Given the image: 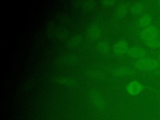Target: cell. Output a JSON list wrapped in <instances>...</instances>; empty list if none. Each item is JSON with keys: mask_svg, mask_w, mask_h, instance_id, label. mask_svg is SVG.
<instances>
[{"mask_svg": "<svg viewBox=\"0 0 160 120\" xmlns=\"http://www.w3.org/2000/svg\"><path fill=\"white\" fill-rule=\"evenodd\" d=\"M159 65L158 60L146 56L136 60L134 62L135 68L142 71L156 70Z\"/></svg>", "mask_w": 160, "mask_h": 120, "instance_id": "obj_1", "label": "cell"}, {"mask_svg": "<svg viewBox=\"0 0 160 120\" xmlns=\"http://www.w3.org/2000/svg\"><path fill=\"white\" fill-rule=\"evenodd\" d=\"M159 35V31L158 28L154 25H150L142 28L139 32V37L144 42L150 40L158 39Z\"/></svg>", "mask_w": 160, "mask_h": 120, "instance_id": "obj_2", "label": "cell"}, {"mask_svg": "<svg viewBox=\"0 0 160 120\" xmlns=\"http://www.w3.org/2000/svg\"><path fill=\"white\" fill-rule=\"evenodd\" d=\"M143 89L144 86L142 83L137 80H133L129 82L126 86L127 92L132 96H136L139 94Z\"/></svg>", "mask_w": 160, "mask_h": 120, "instance_id": "obj_3", "label": "cell"}, {"mask_svg": "<svg viewBox=\"0 0 160 120\" xmlns=\"http://www.w3.org/2000/svg\"><path fill=\"white\" fill-rule=\"evenodd\" d=\"M128 53L131 57L137 58L138 59H139L146 57V51L143 48L139 46H134L129 48Z\"/></svg>", "mask_w": 160, "mask_h": 120, "instance_id": "obj_4", "label": "cell"}, {"mask_svg": "<svg viewBox=\"0 0 160 120\" xmlns=\"http://www.w3.org/2000/svg\"><path fill=\"white\" fill-rule=\"evenodd\" d=\"M128 44L124 40H119L113 46V51L117 54H122L126 52H128Z\"/></svg>", "mask_w": 160, "mask_h": 120, "instance_id": "obj_5", "label": "cell"}, {"mask_svg": "<svg viewBox=\"0 0 160 120\" xmlns=\"http://www.w3.org/2000/svg\"><path fill=\"white\" fill-rule=\"evenodd\" d=\"M152 22V17L149 14H145L141 16L138 21V24L139 26L144 28L151 25Z\"/></svg>", "mask_w": 160, "mask_h": 120, "instance_id": "obj_6", "label": "cell"}, {"mask_svg": "<svg viewBox=\"0 0 160 120\" xmlns=\"http://www.w3.org/2000/svg\"><path fill=\"white\" fill-rule=\"evenodd\" d=\"M134 73L133 70L126 67H119L114 69V74L117 76H129Z\"/></svg>", "mask_w": 160, "mask_h": 120, "instance_id": "obj_7", "label": "cell"}, {"mask_svg": "<svg viewBox=\"0 0 160 120\" xmlns=\"http://www.w3.org/2000/svg\"><path fill=\"white\" fill-rule=\"evenodd\" d=\"M144 5L142 2H136L132 4L131 6V11L135 14H139L142 11Z\"/></svg>", "mask_w": 160, "mask_h": 120, "instance_id": "obj_8", "label": "cell"}, {"mask_svg": "<svg viewBox=\"0 0 160 120\" xmlns=\"http://www.w3.org/2000/svg\"><path fill=\"white\" fill-rule=\"evenodd\" d=\"M89 36L92 39H96L101 34V29L97 26H92L89 29Z\"/></svg>", "mask_w": 160, "mask_h": 120, "instance_id": "obj_9", "label": "cell"}, {"mask_svg": "<svg viewBox=\"0 0 160 120\" xmlns=\"http://www.w3.org/2000/svg\"><path fill=\"white\" fill-rule=\"evenodd\" d=\"M128 10V7L126 4H122L119 5L116 11V14L119 17L124 16Z\"/></svg>", "mask_w": 160, "mask_h": 120, "instance_id": "obj_10", "label": "cell"}, {"mask_svg": "<svg viewBox=\"0 0 160 120\" xmlns=\"http://www.w3.org/2000/svg\"><path fill=\"white\" fill-rule=\"evenodd\" d=\"M98 50L102 54H106L109 51V44L105 41H101L98 44Z\"/></svg>", "mask_w": 160, "mask_h": 120, "instance_id": "obj_11", "label": "cell"}, {"mask_svg": "<svg viewBox=\"0 0 160 120\" xmlns=\"http://www.w3.org/2000/svg\"><path fill=\"white\" fill-rule=\"evenodd\" d=\"M145 43L146 46L150 48H158L160 47V40L159 39L150 40Z\"/></svg>", "mask_w": 160, "mask_h": 120, "instance_id": "obj_12", "label": "cell"}, {"mask_svg": "<svg viewBox=\"0 0 160 120\" xmlns=\"http://www.w3.org/2000/svg\"><path fill=\"white\" fill-rule=\"evenodd\" d=\"M92 99L94 101V103L98 105H102L103 103L104 99L101 96L99 95V94H97V92H94L92 94Z\"/></svg>", "mask_w": 160, "mask_h": 120, "instance_id": "obj_13", "label": "cell"}, {"mask_svg": "<svg viewBox=\"0 0 160 120\" xmlns=\"http://www.w3.org/2000/svg\"><path fill=\"white\" fill-rule=\"evenodd\" d=\"M104 4H107V5H111L112 3H114V1H104Z\"/></svg>", "mask_w": 160, "mask_h": 120, "instance_id": "obj_14", "label": "cell"}, {"mask_svg": "<svg viewBox=\"0 0 160 120\" xmlns=\"http://www.w3.org/2000/svg\"><path fill=\"white\" fill-rule=\"evenodd\" d=\"M158 60H159V61H160V52L158 54Z\"/></svg>", "mask_w": 160, "mask_h": 120, "instance_id": "obj_15", "label": "cell"}]
</instances>
